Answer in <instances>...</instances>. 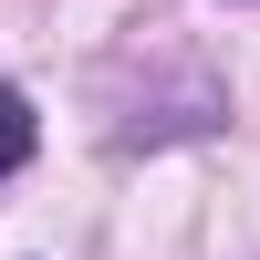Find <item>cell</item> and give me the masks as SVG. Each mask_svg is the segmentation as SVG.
<instances>
[{
	"label": "cell",
	"mask_w": 260,
	"mask_h": 260,
	"mask_svg": "<svg viewBox=\"0 0 260 260\" xmlns=\"http://www.w3.org/2000/svg\"><path fill=\"white\" fill-rule=\"evenodd\" d=\"M31 146H42L31 94H21V83H0V177H11V167H31Z\"/></svg>",
	"instance_id": "6da1fadb"
}]
</instances>
